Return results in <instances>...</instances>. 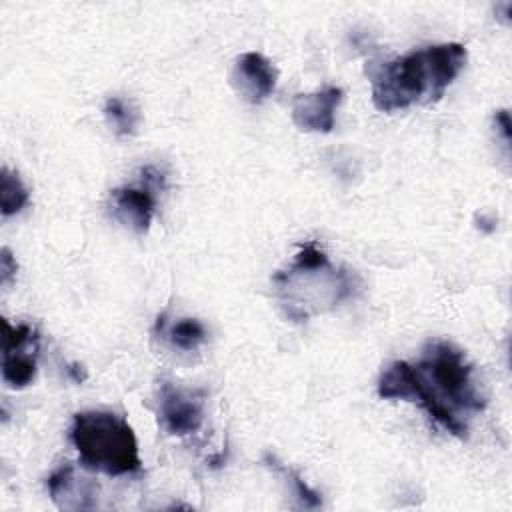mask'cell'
<instances>
[{"mask_svg":"<svg viewBox=\"0 0 512 512\" xmlns=\"http://www.w3.org/2000/svg\"><path fill=\"white\" fill-rule=\"evenodd\" d=\"M378 396L418 404L452 436L468 438V418L486 408L466 354L446 340H430L416 364L392 362L378 378Z\"/></svg>","mask_w":512,"mask_h":512,"instance_id":"1","label":"cell"},{"mask_svg":"<svg viewBox=\"0 0 512 512\" xmlns=\"http://www.w3.org/2000/svg\"><path fill=\"white\" fill-rule=\"evenodd\" d=\"M466 56L462 44L444 42L392 60L370 62L366 74L372 84V104L380 112H396L440 100L462 72Z\"/></svg>","mask_w":512,"mask_h":512,"instance_id":"2","label":"cell"},{"mask_svg":"<svg viewBox=\"0 0 512 512\" xmlns=\"http://www.w3.org/2000/svg\"><path fill=\"white\" fill-rule=\"evenodd\" d=\"M272 284L284 316L292 322H306L350 298L360 280L348 268L334 266L314 242H306L292 264L272 276Z\"/></svg>","mask_w":512,"mask_h":512,"instance_id":"3","label":"cell"},{"mask_svg":"<svg viewBox=\"0 0 512 512\" xmlns=\"http://www.w3.org/2000/svg\"><path fill=\"white\" fill-rule=\"evenodd\" d=\"M70 442L90 472L126 476L142 472L134 428L110 410H82L72 416Z\"/></svg>","mask_w":512,"mask_h":512,"instance_id":"4","label":"cell"},{"mask_svg":"<svg viewBox=\"0 0 512 512\" xmlns=\"http://www.w3.org/2000/svg\"><path fill=\"white\" fill-rule=\"evenodd\" d=\"M164 188V174L156 166L140 168V176L136 184H126L114 188L110 194L112 216L134 230L136 234L148 232L154 210H156V194Z\"/></svg>","mask_w":512,"mask_h":512,"instance_id":"5","label":"cell"},{"mask_svg":"<svg viewBox=\"0 0 512 512\" xmlns=\"http://www.w3.org/2000/svg\"><path fill=\"white\" fill-rule=\"evenodd\" d=\"M38 332L26 322L2 318V380L10 388H26L36 378Z\"/></svg>","mask_w":512,"mask_h":512,"instance_id":"6","label":"cell"},{"mask_svg":"<svg viewBox=\"0 0 512 512\" xmlns=\"http://www.w3.org/2000/svg\"><path fill=\"white\" fill-rule=\"evenodd\" d=\"M204 404L206 394L202 390H186L168 380L158 386V418L172 436L198 432L204 422Z\"/></svg>","mask_w":512,"mask_h":512,"instance_id":"7","label":"cell"},{"mask_svg":"<svg viewBox=\"0 0 512 512\" xmlns=\"http://www.w3.org/2000/svg\"><path fill=\"white\" fill-rule=\"evenodd\" d=\"M344 100L338 86H322L308 94H296L292 100V122L302 132L328 134L336 122V110Z\"/></svg>","mask_w":512,"mask_h":512,"instance_id":"8","label":"cell"},{"mask_svg":"<svg viewBox=\"0 0 512 512\" xmlns=\"http://www.w3.org/2000/svg\"><path fill=\"white\" fill-rule=\"evenodd\" d=\"M278 72L260 52H244L236 58L230 82L234 90L250 104H260L276 90Z\"/></svg>","mask_w":512,"mask_h":512,"instance_id":"9","label":"cell"},{"mask_svg":"<svg viewBox=\"0 0 512 512\" xmlns=\"http://www.w3.org/2000/svg\"><path fill=\"white\" fill-rule=\"evenodd\" d=\"M48 494L60 510H90L94 502V486L86 478H78L72 464L58 466L46 480Z\"/></svg>","mask_w":512,"mask_h":512,"instance_id":"10","label":"cell"},{"mask_svg":"<svg viewBox=\"0 0 512 512\" xmlns=\"http://www.w3.org/2000/svg\"><path fill=\"white\" fill-rule=\"evenodd\" d=\"M156 330H160V334H164V338L178 350H186L192 352L196 350L200 344L206 342V328L200 320L196 318H182L174 324H166V316H158L156 320Z\"/></svg>","mask_w":512,"mask_h":512,"instance_id":"11","label":"cell"},{"mask_svg":"<svg viewBox=\"0 0 512 512\" xmlns=\"http://www.w3.org/2000/svg\"><path fill=\"white\" fill-rule=\"evenodd\" d=\"M30 200L28 188L20 180L18 172H12L8 166L0 174V212L4 218L18 214Z\"/></svg>","mask_w":512,"mask_h":512,"instance_id":"12","label":"cell"},{"mask_svg":"<svg viewBox=\"0 0 512 512\" xmlns=\"http://www.w3.org/2000/svg\"><path fill=\"white\" fill-rule=\"evenodd\" d=\"M262 462H264L270 470H274V472H278V474H282V476L286 478V482L292 486V492H294V496L298 498V502H300L302 508H320V506H322L320 494H318L316 490H312L296 470H292L290 466L282 464V462H280L274 454H270V452L264 454Z\"/></svg>","mask_w":512,"mask_h":512,"instance_id":"13","label":"cell"},{"mask_svg":"<svg viewBox=\"0 0 512 512\" xmlns=\"http://www.w3.org/2000/svg\"><path fill=\"white\" fill-rule=\"evenodd\" d=\"M102 112H104V118H106L108 126L118 136H130V134L136 132L140 118H138L136 108L130 102H126L118 96H110V98H106Z\"/></svg>","mask_w":512,"mask_h":512,"instance_id":"14","label":"cell"},{"mask_svg":"<svg viewBox=\"0 0 512 512\" xmlns=\"http://www.w3.org/2000/svg\"><path fill=\"white\" fill-rule=\"evenodd\" d=\"M16 270H18V264H16V258L12 256L10 248H2L0 250V282L2 286H10L12 280L16 278Z\"/></svg>","mask_w":512,"mask_h":512,"instance_id":"15","label":"cell"},{"mask_svg":"<svg viewBox=\"0 0 512 512\" xmlns=\"http://www.w3.org/2000/svg\"><path fill=\"white\" fill-rule=\"evenodd\" d=\"M494 122H496V128L502 132L504 140L508 142L510 140V116H508V112L506 110H498L494 114Z\"/></svg>","mask_w":512,"mask_h":512,"instance_id":"16","label":"cell"}]
</instances>
